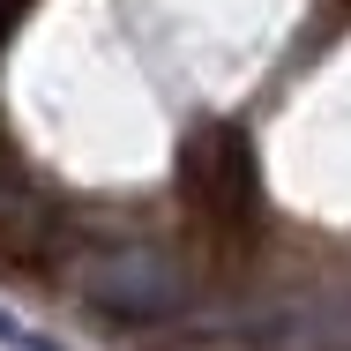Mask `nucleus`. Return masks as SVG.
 <instances>
[{
  "label": "nucleus",
  "mask_w": 351,
  "mask_h": 351,
  "mask_svg": "<svg viewBox=\"0 0 351 351\" xmlns=\"http://www.w3.org/2000/svg\"><path fill=\"white\" fill-rule=\"evenodd\" d=\"M68 284H75L82 306H97L112 322H135V329L180 322V306H187V277L157 247H82Z\"/></svg>",
  "instance_id": "nucleus-1"
},
{
  "label": "nucleus",
  "mask_w": 351,
  "mask_h": 351,
  "mask_svg": "<svg viewBox=\"0 0 351 351\" xmlns=\"http://www.w3.org/2000/svg\"><path fill=\"white\" fill-rule=\"evenodd\" d=\"M180 195L187 210L217 224V232H247L254 210H262V172H254V149L239 128H195L187 149H180Z\"/></svg>",
  "instance_id": "nucleus-2"
},
{
  "label": "nucleus",
  "mask_w": 351,
  "mask_h": 351,
  "mask_svg": "<svg viewBox=\"0 0 351 351\" xmlns=\"http://www.w3.org/2000/svg\"><path fill=\"white\" fill-rule=\"evenodd\" d=\"M0 344H8V351H60L53 337H38V329H30V322H15V314H0Z\"/></svg>",
  "instance_id": "nucleus-3"
},
{
  "label": "nucleus",
  "mask_w": 351,
  "mask_h": 351,
  "mask_svg": "<svg viewBox=\"0 0 351 351\" xmlns=\"http://www.w3.org/2000/svg\"><path fill=\"white\" fill-rule=\"evenodd\" d=\"M180 351H277L269 337H202V344H180Z\"/></svg>",
  "instance_id": "nucleus-4"
},
{
  "label": "nucleus",
  "mask_w": 351,
  "mask_h": 351,
  "mask_svg": "<svg viewBox=\"0 0 351 351\" xmlns=\"http://www.w3.org/2000/svg\"><path fill=\"white\" fill-rule=\"evenodd\" d=\"M15 8H23V0H0V30H8V23H15Z\"/></svg>",
  "instance_id": "nucleus-5"
}]
</instances>
